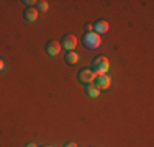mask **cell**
I'll return each mask as SVG.
<instances>
[{
	"label": "cell",
	"mask_w": 154,
	"mask_h": 147,
	"mask_svg": "<svg viewBox=\"0 0 154 147\" xmlns=\"http://www.w3.org/2000/svg\"><path fill=\"white\" fill-rule=\"evenodd\" d=\"M108 67H110V62H108V59L105 57V56H98V57H95L94 59V62H92V70L95 75H103V74H107L108 72Z\"/></svg>",
	"instance_id": "1"
},
{
	"label": "cell",
	"mask_w": 154,
	"mask_h": 147,
	"mask_svg": "<svg viewBox=\"0 0 154 147\" xmlns=\"http://www.w3.org/2000/svg\"><path fill=\"white\" fill-rule=\"evenodd\" d=\"M82 43L84 46H85V49H97V47H100V36L95 34V33H85V36L82 38Z\"/></svg>",
	"instance_id": "2"
},
{
	"label": "cell",
	"mask_w": 154,
	"mask_h": 147,
	"mask_svg": "<svg viewBox=\"0 0 154 147\" xmlns=\"http://www.w3.org/2000/svg\"><path fill=\"white\" fill-rule=\"evenodd\" d=\"M77 77H79V80L80 82H85L87 85H89V83H92L94 80H95V74H94V70L90 67H82L79 70V74H77Z\"/></svg>",
	"instance_id": "3"
},
{
	"label": "cell",
	"mask_w": 154,
	"mask_h": 147,
	"mask_svg": "<svg viewBox=\"0 0 154 147\" xmlns=\"http://www.w3.org/2000/svg\"><path fill=\"white\" fill-rule=\"evenodd\" d=\"M110 83H112V79H110L108 74H103V75L95 77V87H97L98 90H105V88H108Z\"/></svg>",
	"instance_id": "4"
},
{
	"label": "cell",
	"mask_w": 154,
	"mask_h": 147,
	"mask_svg": "<svg viewBox=\"0 0 154 147\" xmlns=\"http://www.w3.org/2000/svg\"><path fill=\"white\" fill-rule=\"evenodd\" d=\"M61 43H62V47H64L66 51H72L77 46V38L74 34H64Z\"/></svg>",
	"instance_id": "5"
},
{
	"label": "cell",
	"mask_w": 154,
	"mask_h": 147,
	"mask_svg": "<svg viewBox=\"0 0 154 147\" xmlns=\"http://www.w3.org/2000/svg\"><path fill=\"white\" fill-rule=\"evenodd\" d=\"M46 52L49 54V56H57V54L61 52V44L57 41H49L46 44Z\"/></svg>",
	"instance_id": "6"
},
{
	"label": "cell",
	"mask_w": 154,
	"mask_h": 147,
	"mask_svg": "<svg viewBox=\"0 0 154 147\" xmlns=\"http://www.w3.org/2000/svg\"><path fill=\"white\" fill-rule=\"evenodd\" d=\"M107 31H108V23L105 20H98L97 23L94 25V33L95 34L100 36V34H105Z\"/></svg>",
	"instance_id": "7"
},
{
	"label": "cell",
	"mask_w": 154,
	"mask_h": 147,
	"mask_svg": "<svg viewBox=\"0 0 154 147\" xmlns=\"http://www.w3.org/2000/svg\"><path fill=\"white\" fill-rule=\"evenodd\" d=\"M23 16H25V20H28V21H35L36 18H38V10L33 8V7H26Z\"/></svg>",
	"instance_id": "8"
},
{
	"label": "cell",
	"mask_w": 154,
	"mask_h": 147,
	"mask_svg": "<svg viewBox=\"0 0 154 147\" xmlns=\"http://www.w3.org/2000/svg\"><path fill=\"white\" fill-rule=\"evenodd\" d=\"M77 61H79V54H75L74 51H67L66 52V62L67 64H75Z\"/></svg>",
	"instance_id": "9"
},
{
	"label": "cell",
	"mask_w": 154,
	"mask_h": 147,
	"mask_svg": "<svg viewBox=\"0 0 154 147\" xmlns=\"http://www.w3.org/2000/svg\"><path fill=\"white\" fill-rule=\"evenodd\" d=\"M85 92H87V95H89L90 98H97L98 97V92H100V90H98L95 85H92V83H89V85L85 87Z\"/></svg>",
	"instance_id": "10"
},
{
	"label": "cell",
	"mask_w": 154,
	"mask_h": 147,
	"mask_svg": "<svg viewBox=\"0 0 154 147\" xmlns=\"http://www.w3.org/2000/svg\"><path fill=\"white\" fill-rule=\"evenodd\" d=\"M38 8H39V12H48V2L46 0L38 2Z\"/></svg>",
	"instance_id": "11"
},
{
	"label": "cell",
	"mask_w": 154,
	"mask_h": 147,
	"mask_svg": "<svg viewBox=\"0 0 154 147\" xmlns=\"http://www.w3.org/2000/svg\"><path fill=\"white\" fill-rule=\"evenodd\" d=\"M85 29H87V33H94V25L92 23H87L85 25Z\"/></svg>",
	"instance_id": "12"
},
{
	"label": "cell",
	"mask_w": 154,
	"mask_h": 147,
	"mask_svg": "<svg viewBox=\"0 0 154 147\" xmlns=\"http://www.w3.org/2000/svg\"><path fill=\"white\" fill-rule=\"evenodd\" d=\"M25 5H26V7H30V5H33V3H38V2H33V0H25Z\"/></svg>",
	"instance_id": "13"
},
{
	"label": "cell",
	"mask_w": 154,
	"mask_h": 147,
	"mask_svg": "<svg viewBox=\"0 0 154 147\" xmlns=\"http://www.w3.org/2000/svg\"><path fill=\"white\" fill-rule=\"evenodd\" d=\"M3 70H5V62L0 59V72H3Z\"/></svg>",
	"instance_id": "14"
},
{
	"label": "cell",
	"mask_w": 154,
	"mask_h": 147,
	"mask_svg": "<svg viewBox=\"0 0 154 147\" xmlns=\"http://www.w3.org/2000/svg\"><path fill=\"white\" fill-rule=\"evenodd\" d=\"M64 147H77V144H75V142H67Z\"/></svg>",
	"instance_id": "15"
},
{
	"label": "cell",
	"mask_w": 154,
	"mask_h": 147,
	"mask_svg": "<svg viewBox=\"0 0 154 147\" xmlns=\"http://www.w3.org/2000/svg\"><path fill=\"white\" fill-rule=\"evenodd\" d=\"M25 147H36V146H35V144H26Z\"/></svg>",
	"instance_id": "16"
},
{
	"label": "cell",
	"mask_w": 154,
	"mask_h": 147,
	"mask_svg": "<svg viewBox=\"0 0 154 147\" xmlns=\"http://www.w3.org/2000/svg\"><path fill=\"white\" fill-rule=\"evenodd\" d=\"M43 147H54V146H43Z\"/></svg>",
	"instance_id": "17"
}]
</instances>
